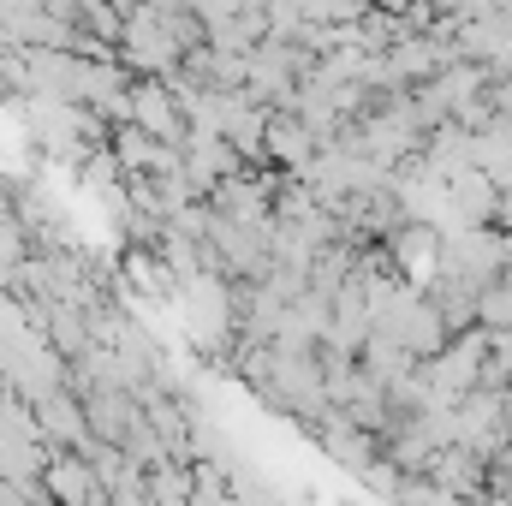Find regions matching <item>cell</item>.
<instances>
[{"mask_svg": "<svg viewBox=\"0 0 512 506\" xmlns=\"http://www.w3.org/2000/svg\"><path fill=\"white\" fill-rule=\"evenodd\" d=\"M268 143H274L286 161H310V149H316V131L298 126L292 114H274V120H268Z\"/></svg>", "mask_w": 512, "mask_h": 506, "instance_id": "7a4b0ae2", "label": "cell"}, {"mask_svg": "<svg viewBox=\"0 0 512 506\" xmlns=\"http://www.w3.org/2000/svg\"><path fill=\"white\" fill-rule=\"evenodd\" d=\"M102 477H90V459H54L48 465V495L60 506H90Z\"/></svg>", "mask_w": 512, "mask_h": 506, "instance_id": "6da1fadb", "label": "cell"}]
</instances>
